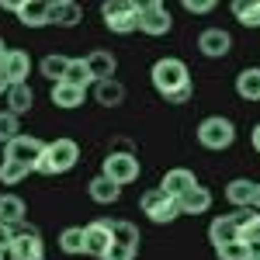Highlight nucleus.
Returning <instances> with one entry per match:
<instances>
[{
  "instance_id": "28",
  "label": "nucleus",
  "mask_w": 260,
  "mask_h": 260,
  "mask_svg": "<svg viewBox=\"0 0 260 260\" xmlns=\"http://www.w3.org/2000/svg\"><path fill=\"white\" fill-rule=\"evenodd\" d=\"M59 250L66 257H77L83 253V225H66L59 233Z\"/></svg>"
},
{
  "instance_id": "38",
  "label": "nucleus",
  "mask_w": 260,
  "mask_h": 260,
  "mask_svg": "<svg viewBox=\"0 0 260 260\" xmlns=\"http://www.w3.org/2000/svg\"><path fill=\"white\" fill-rule=\"evenodd\" d=\"M18 4H21V0H0V11H7V14H18Z\"/></svg>"
},
{
  "instance_id": "37",
  "label": "nucleus",
  "mask_w": 260,
  "mask_h": 260,
  "mask_svg": "<svg viewBox=\"0 0 260 260\" xmlns=\"http://www.w3.org/2000/svg\"><path fill=\"white\" fill-rule=\"evenodd\" d=\"M11 243H14V229L11 225H0V253H7Z\"/></svg>"
},
{
  "instance_id": "19",
  "label": "nucleus",
  "mask_w": 260,
  "mask_h": 260,
  "mask_svg": "<svg viewBox=\"0 0 260 260\" xmlns=\"http://www.w3.org/2000/svg\"><path fill=\"white\" fill-rule=\"evenodd\" d=\"M49 98H52V104L56 108H62V111H73V108H80L83 101H87V90L83 87H73V83H52V90H49Z\"/></svg>"
},
{
  "instance_id": "13",
  "label": "nucleus",
  "mask_w": 260,
  "mask_h": 260,
  "mask_svg": "<svg viewBox=\"0 0 260 260\" xmlns=\"http://www.w3.org/2000/svg\"><path fill=\"white\" fill-rule=\"evenodd\" d=\"M83 62H87V70H90L94 83L115 80V73H118V59H115V52H108V49H94Z\"/></svg>"
},
{
  "instance_id": "35",
  "label": "nucleus",
  "mask_w": 260,
  "mask_h": 260,
  "mask_svg": "<svg viewBox=\"0 0 260 260\" xmlns=\"http://www.w3.org/2000/svg\"><path fill=\"white\" fill-rule=\"evenodd\" d=\"M136 253H139L136 246H121V243H111V246H108V253H104L101 260H136Z\"/></svg>"
},
{
  "instance_id": "11",
  "label": "nucleus",
  "mask_w": 260,
  "mask_h": 260,
  "mask_svg": "<svg viewBox=\"0 0 260 260\" xmlns=\"http://www.w3.org/2000/svg\"><path fill=\"white\" fill-rule=\"evenodd\" d=\"M198 52L205 59H225L233 52V35L225 28H205L198 35Z\"/></svg>"
},
{
  "instance_id": "33",
  "label": "nucleus",
  "mask_w": 260,
  "mask_h": 260,
  "mask_svg": "<svg viewBox=\"0 0 260 260\" xmlns=\"http://www.w3.org/2000/svg\"><path fill=\"white\" fill-rule=\"evenodd\" d=\"M250 250L253 246H246L243 240H233V243H225V246H215V257L219 260H250Z\"/></svg>"
},
{
  "instance_id": "32",
  "label": "nucleus",
  "mask_w": 260,
  "mask_h": 260,
  "mask_svg": "<svg viewBox=\"0 0 260 260\" xmlns=\"http://www.w3.org/2000/svg\"><path fill=\"white\" fill-rule=\"evenodd\" d=\"M18 136H21V118L4 108V111H0V142L7 146V142H14Z\"/></svg>"
},
{
  "instance_id": "29",
  "label": "nucleus",
  "mask_w": 260,
  "mask_h": 260,
  "mask_svg": "<svg viewBox=\"0 0 260 260\" xmlns=\"http://www.w3.org/2000/svg\"><path fill=\"white\" fill-rule=\"evenodd\" d=\"M66 66H70V56H45V59L39 62V70H42V77L45 80H52V83H59L62 77H66Z\"/></svg>"
},
{
  "instance_id": "4",
  "label": "nucleus",
  "mask_w": 260,
  "mask_h": 260,
  "mask_svg": "<svg viewBox=\"0 0 260 260\" xmlns=\"http://www.w3.org/2000/svg\"><path fill=\"white\" fill-rule=\"evenodd\" d=\"M198 142L205 149H212V153L229 149V146L236 142V125H233V118H225V115H208V118L198 125Z\"/></svg>"
},
{
  "instance_id": "22",
  "label": "nucleus",
  "mask_w": 260,
  "mask_h": 260,
  "mask_svg": "<svg viewBox=\"0 0 260 260\" xmlns=\"http://www.w3.org/2000/svg\"><path fill=\"white\" fill-rule=\"evenodd\" d=\"M94 101H98L101 108H118V104H125V83L118 77L94 83Z\"/></svg>"
},
{
  "instance_id": "25",
  "label": "nucleus",
  "mask_w": 260,
  "mask_h": 260,
  "mask_svg": "<svg viewBox=\"0 0 260 260\" xmlns=\"http://www.w3.org/2000/svg\"><path fill=\"white\" fill-rule=\"evenodd\" d=\"M87 194H90V201H98V205H115V201L121 198V187L98 174V177L87 184Z\"/></svg>"
},
{
  "instance_id": "24",
  "label": "nucleus",
  "mask_w": 260,
  "mask_h": 260,
  "mask_svg": "<svg viewBox=\"0 0 260 260\" xmlns=\"http://www.w3.org/2000/svg\"><path fill=\"white\" fill-rule=\"evenodd\" d=\"M236 94L243 101H260V66H246L236 73Z\"/></svg>"
},
{
  "instance_id": "7",
  "label": "nucleus",
  "mask_w": 260,
  "mask_h": 260,
  "mask_svg": "<svg viewBox=\"0 0 260 260\" xmlns=\"http://www.w3.org/2000/svg\"><path fill=\"white\" fill-rule=\"evenodd\" d=\"M11 260H45V243H42L35 225H14V243L7 250Z\"/></svg>"
},
{
  "instance_id": "17",
  "label": "nucleus",
  "mask_w": 260,
  "mask_h": 260,
  "mask_svg": "<svg viewBox=\"0 0 260 260\" xmlns=\"http://www.w3.org/2000/svg\"><path fill=\"white\" fill-rule=\"evenodd\" d=\"M14 18L24 28H45L49 24V0H21Z\"/></svg>"
},
{
  "instance_id": "20",
  "label": "nucleus",
  "mask_w": 260,
  "mask_h": 260,
  "mask_svg": "<svg viewBox=\"0 0 260 260\" xmlns=\"http://www.w3.org/2000/svg\"><path fill=\"white\" fill-rule=\"evenodd\" d=\"M4 101H7V111L21 118V115H28V111L35 108V90H31L28 83H14V87L4 94Z\"/></svg>"
},
{
  "instance_id": "27",
  "label": "nucleus",
  "mask_w": 260,
  "mask_h": 260,
  "mask_svg": "<svg viewBox=\"0 0 260 260\" xmlns=\"http://www.w3.org/2000/svg\"><path fill=\"white\" fill-rule=\"evenodd\" d=\"M233 18L240 21L243 28H260V0H236Z\"/></svg>"
},
{
  "instance_id": "8",
  "label": "nucleus",
  "mask_w": 260,
  "mask_h": 260,
  "mask_svg": "<svg viewBox=\"0 0 260 260\" xmlns=\"http://www.w3.org/2000/svg\"><path fill=\"white\" fill-rule=\"evenodd\" d=\"M170 28H174V18H170V11H167V4H160V0L139 4V31L142 35L160 39V35H170Z\"/></svg>"
},
{
  "instance_id": "36",
  "label": "nucleus",
  "mask_w": 260,
  "mask_h": 260,
  "mask_svg": "<svg viewBox=\"0 0 260 260\" xmlns=\"http://www.w3.org/2000/svg\"><path fill=\"white\" fill-rule=\"evenodd\" d=\"M184 11L187 14H212L215 11V0H184Z\"/></svg>"
},
{
  "instance_id": "1",
  "label": "nucleus",
  "mask_w": 260,
  "mask_h": 260,
  "mask_svg": "<svg viewBox=\"0 0 260 260\" xmlns=\"http://www.w3.org/2000/svg\"><path fill=\"white\" fill-rule=\"evenodd\" d=\"M149 80H153L156 94H160L167 104H187V101H191V94H194L191 70H187V62L177 59V56H163V59L153 62Z\"/></svg>"
},
{
  "instance_id": "39",
  "label": "nucleus",
  "mask_w": 260,
  "mask_h": 260,
  "mask_svg": "<svg viewBox=\"0 0 260 260\" xmlns=\"http://www.w3.org/2000/svg\"><path fill=\"white\" fill-rule=\"evenodd\" d=\"M250 146H253V149L260 153V121L253 125V132H250Z\"/></svg>"
},
{
  "instance_id": "15",
  "label": "nucleus",
  "mask_w": 260,
  "mask_h": 260,
  "mask_svg": "<svg viewBox=\"0 0 260 260\" xmlns=\"http://www.w3.org/2000/svg\"><path fill=\"white\" fill-rule=\"evenodd\" d=\"M177 208H180V215H205V212L212 208V191L201 187V184H194L191 191H184L177 198Z\"/></svg>"
},
{
  "instance_id": "12",
  "label": "nucleus",
  "mask_w": 260,
  "mask_h": 260,
  "mask_svg": "<svg viewBox=\"0 0 260 260\" xmlns=\"http://www.w3.org/2000/svg\"><path fill=\"white\" fill-rule=\"evenodd\" d=\"M0 73L7 77L11 87L14 83H28V77H31V56L24 49H7V56L0 62Z\"/></svg>"
},
{
  "instance_id": "3",
  "label": "nucleus",
  "mask_w": 260,
  "mask_h": 260,
  "mask_svg": "<svg viewBox=\"0 0 260 260\" xmlns=\"http://www.w3.org/2000/svg\"><path fill=\"white\" fill-rule=\"evenodd\" d=\"M101 18H104L108 31L132 35V31H139V4H132V0H108V4H101Z\"/></svg>"
},
{
  "instance_id": "14",
  "label": "nucleus",
  "mask_w": 260,
  "mask_h": 260,
  "mask_svg": "<svg viewBox=\"0 0 260 260\" xmlns=\"http://www.w3.org/2000/svg\"><path fill=\"white\" fill-rule=\"evenodd\" d=\"M80 21H83L80 4H73V0H52L49 4V24H56V28H77Z\"/></svg>"
},
{
  "instance_id": "40",
  "label": "nucleus",
  "mask_w": 260,
  "mask_h": 260,
  "mask_svg": "<svg viewBox=\"0 0 260 260\" xmlns=\"http://www.w3.org/2000/svg\"><path fill=\"white\" fill-rule=\"evenodd\" d=\"M250 208L260 212V184H253V201H250Z\"/></svg>"
},
{
  "instance_id": "44",
  "label": "nucleus",
  "mask_w": 260,
  "mask_h": 260,
  "mask_svg": "<svg viewBox=\"0 0 260 260\" xmlns=\"http://www.w3.org/2000/svg\"><path fill=\"white\" fill-rule=\"evenodd\" d=\"M0 260H7V253H0Z\"/></svg>"
},
{
  "instance_id": "31",
  "label": "nucleus",
  "mask_w": 260,
  "mask_h": 260,
  "mask_svg": "<svg viewBox=\"0 0 260 260\" xmlns=\"http://www.w3.org/2000/svg\"><path fill=\"white\" fill-rule=\"evenodd\" d=\"M28 174H31V170H28V167H21V163L0 160V184H4V187H14V184H21Z\"/></svg>"
},
{
  "instance_id": "30",
  "label": "nucleus",
  "mask_w": 260,
  "mask_h": 260,
  "mask_svg": "<svg viewBox=\"0 0 260 260\" xmlns=\"http://www.w3.org/2000/svg\"><path fill=\"white\" fill-rule=\"evenodd\" d=\"M62 83H73V87H83V90H87V87H94V77H90V70H87L83 59H70Z\"/></svg>"
},
{
  "instance_id": "34",
  "label": "nucleus",
  "mask_w": 260,
  "mask_h": 260,
  "mask_svg": "<svg viewBox=\"0 0 260 260\" xmlns=\"http://www.w3.org/2000/svg\"><path fill=\"white\" fill-rule=\"evenodd\" d=\"M240 240L246 243V246H260V215H253V219L240 229Z\"/></svg>"
},
{
  "instance_id": "16",
  "label": "nucleus",
  "mask_w": 260,
  "mask_h": 260,
  "mask_svg": "<svg viewBox=\"0 0 260 260\" xmlns=\"http://www.w3.org/2000/svg\"><path fill=\"white\" fill-rule=\"evenodd\" d=\"M194 184H198V177H194L187 167H174V170H167V174L160 177V191H167L170 198H180V194L191 191Z\"/></svg>"
},
{
  "instance_id": "26",
  "label": "nucleus",
  "mask_w": 260,
  "mask_h": 260,
  "mask_svg": "<svg viewBox=\"0 0 260 260\" xmlns=\"http://www.w3.org/2000/svg\"><path fill=\"white\" fill-rule=\"evenodd\" d=\"M111 243H121V246H136V250H139L142 236H139V229H136V225H132L128 219H115V222H111Z\"/></svg>"
},
{
  "instance_id": "42",
  "label": "nucleus",
  "mask_w": 260,
  "mask_h": 260,
  "mask_svg": "<svg viewBox=\"0 0 260 260\" xmlns=\"http://www.w3.org/2000/svg\"><path fill=\"white\" fill-rule=\"evenodd\" d=\"M4 56H7V42L0 39V62H4Z\"/></svg>"
},
{
  "instance_id": "10",
  "label": "nucleus",
  "mask_w": 260,
  "mask_h": 260,
  "mask_svg": "<svg viewBox=\"0 0 260 260\" xmlns=\"http://www.w3.org/2000/svg\"><path fill=\"white\" fill-rule=\"evenodd\" d=\"M111 246V219H94L90 225H83V253L87 257H104Z\"/></svg>"
},
{
  "instance_id": "2",
  "label": "nucleus",
  "mask_w": 260,
  "mask_h": 260,
  "mask_svg": "<svg viewBox=\"0 0 260 260\" xmlns=\"http://www.w3.org/2000/svg\"><path fill=\"white\" fill-rule=\"evenodd\" d=\"M77 160H80V146L73 139H52L45 142V153L35 163V170L45 174V177H56V174H70L77 167Z\"/></svg>"
},
{
  "instance_id": "43",
  "label": "nucleus",
  "mask_w": 260,
  "mask_h": 260,
  "mask_svg": "<svg viewBox=\"0 0 260 260\" xmlns=\"http://www.w3.org/2000/svg\"><path fill=\"white\" fill-rule=\"evenodd\" d=\"M250 260H260V246H253V250H250Z\"/></svg>"
},
{
  "instance_id": "9",
  "label": "nucleus",
  "mask_w": 260,
  "mask_h": 260,
  "mask_svg": "<svg viewBox=\"0 0 260 260\" xmlns=\"http://www.w3.org/2000/svg\"><path fill=\"white\" fill-rule=\"evenodd\" d=\"M42 153H45V142H42L39 136H24V132H21L14 142L4 146V160L21 163V167H28V170H35V163L42 160Z\"/></svg>"
},
{
  "instance_id": "23",
  "label": "nucleus",
  "mask_w": 260,
  "mask_h": 260,
  "mask_svg": "<svg viewBox=\"0 0 260 260\" xmlns=\"http://www.w3.org/2000/svg\"><path fill=\"white\" fill-rule=\"evenodd\" d=\"M225 201L233 205V208H250V201H253V180L250 177H236L225 184Z\"/></svg>"
},
{
  "instance_id": "6",
  "label": "nucleus",
  "mask_w": 260,
  "mask_h": 260,
  "mask_svg": "<svg viewBox=\"0 0 260 260\" xmlns=\"http://www.w3.org/2000/svg\"><path fill=\"white\" fill-rule=\"evenodd\" d=\"M139 208H142V215H149V222H156V225H167V222L180 219L177 198H170V194L160 191V187H149V191L139 198Z\"/></svg>"
},
{
  "instance_id": "18",
  "label": "nucleus",
  "mask_w": 260,
  "mask_h": 260,
  "mask_svg": "<svg viewBox=\"0 0 260 260\" xmlns=\"http://www.w3.org/2000/svg\"><path fill=\"white\" fill-rule=\"evenodd\" d=\"M24 212H28V205H24V198L21 194H14V191H4L0 194V225H21L24 222Z\"/></svg>"
},
{
  "instance_id": "41",
  "label": "nucleus",
  "mask_w": 260,
  "mask_h": 260,
  "mask_svg": "<svg viewBox=\"0 0 260 260\" xmlns=\"http://www.w3.org/2000/svg\"><path fill=\"white\" fill-rule=\"evenodd\" d=\"M7 90H11V83H7V77H4V73H0V94H7Z\"/></svg>"
},
{
  "instance_id": "5",
  "label": "nucleus",
  "mask_w": 260,
  "mask_h": 260,
  "mask_svg": "<svg viewBox=\"0 0 260 260\" xmlns=\"http://www.w3.org/2000/svg\"><path fill=\"white\" fill-rule=\"evenodd\" d=\"M139 156H132V153H125V149H115V153H108L104 163H101V177H108L111 184H136L139 180Z\"/></svg>"
},
{
  "instance_id": "21",
  "label": "nucleus",
  "mask_w": 260,
  "mask_h": 260,
  "mask_svg": "<svg viewBox=\"0 0 260 260\" xmlns=\"http://www.w3.org/2000/svg\"><path fill=\"white\" fill-rule=\"evenodd\" d=\"M208 240H212V246H225V243L240 240V225L233 222V215H215L208 222Z\"/></svg>"
}]
</instances>
